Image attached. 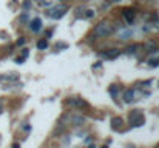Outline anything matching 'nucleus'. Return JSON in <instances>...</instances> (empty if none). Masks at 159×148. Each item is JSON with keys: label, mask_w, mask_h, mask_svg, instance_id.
<instances>
[{"label": "nucleus", "mask_w": 159, "mask_h": 148, "mask_svg": "<svg viewBox=\"0 0 159 148\" xmlns=\"http://www.w3.org/2000/svg\"><path fill=\"white\" fill-rule=\"evenodd\" d=\"M113 33H114V26L111 23H108V22H101L94 28V35L96 37H108Z\"/></svg>", "instance_id": "obj_1"}, {"label": "nucleus", "mask_w": 159, "mask_h": 148, "mask_svg": "<svg viewBox=\"0 0 159 148\" xmlns=\"http://www.w3.org/2000/svg\"><path fill=\"white\" fill-rule=\"evenodd\" d=\"M128 120H130V125H131V127H140V125H142V123L145 122L144 114L140 113L139 110L131 111V113H130V117H128Z\"/></svg>", "instance_id": "obj_2"}, {"label": "nucleus", "mask_w": 159, "mask_h": 148, "mask_svg": "<svg viewBox=\"0 0 159 148\" xmlns=\"http://www.w3.org/2000/svg\"><path fill=\"white\" fill-rule=\"evenodd\" d=\"M68 11V6L66 5H59L56 8H53L51 11H48V16L53 17V19H62L65 16V12Z\"/></svg>", "instance_id": "obj_3"}, {"label": "nucleus", "mask_w": 159, "mask_h": 148, "mask_svg": "<svg viewBox=\"0 0 159 148\" xmlns=\"http://www.w3.org/2000/svg\"><path fill=\"white\" fill-rule=\"evenodd\" d=\"M68 105H71V106H77V108H87V106H88L87 102L82 100V99H77V97L70 99V100H68Z\"/></svg>", "instance_id": "obj_4"}, {"label": "nucleus", "mask_w": 159, "mask_h": 148, "mask_svg": "<svg viewBox=\"0 0 159 148\" xmlns=\"http://www.w3.org/2000/svg\"><path fill=\"white\" fill-rule=\"evenodd\" d=\"M122 16L125 17V20L128 22V23H131V22L134 20V17H136V11L131 10V8H125V10L122 11Z\"/></svg>", "instance_id": "obj_5"}, {"label": "nucleus", "mask_w": 159, "mask_h": 148, "mask_svg": "<svg viewBox=\"0 0 159 148\" xmlns=\"http://www.w3.org/2000/svg\"><path fill=\"white\" fill-rule=\"evenodd\" d=\"M121 54V49H117V48H113V49H108V51L105 53V59H108V60H113V59H116L117 56Z\"/></svg>", "instance_id": "obj_6"}, {"label": "nucleus", "mask_w": 159, "mask_h": 148, "mask_svg": "<svg viewBox=\"0 0 159 148\" xmlns=\"http://www.w3.org/2000/svg\"><path fill=\"white\" fill-rule=\"evenodd\" d=\"M40 28H42V20H40L39 17H36V19L29 23V29L33 31V33H37Z\"/></svg>", "instance_id": "obj_7"}, {"label": "nucleus", "mask_w": 159, "mask_h": 148, "mask_svg": "<svg viewBox=\"0 0 159 148\" xmlns=\"http://www.w3.org/2000/svg\"><path fill=\"white\" fill-rule=\"evenodd\" d=\"M134 100V89H127V91L124 93V102L125 104H130V102Z\"/></svg>", "instance_id": "obj_8"}, {"label": "nucleus", "mask_w": 159, "mask_h": 148, "mask_svg": "<svg viewBox=\"0 0 159 148\" xmlns=\"http://www.w3.org/2000/svg\"><path fill=\"white\" fill-rule=\"evenodd\" d=\"M111 123H113L111 127H113V128L116 130L117 127H121V123H122V119H121V117H114V119L111 120Z\"/></svg>", "instance_id": "obj_9"}, {"label": "nucleus", "mask_w": 159, "mask_h": 148, "mask_svg": "<svg viewBox=\"0 0 159 148\" xmlns=\"http://www.w3.org/2000/svg\"><path fill=\"white\" fill-rule=\"evenodd\" d=\"M47 46H48V42H47V40H39V42H37V48H39V49H45Z\"/></svg>", "instance_id": "obj_10"}, {"label": "nucleus", "mask_w": 159, "mask_h": 148, "mask_svg": "<svg viewBox=\"0 0 159 148\" xmlns=\"http://www.w3.org/2000/svg\"><path fill=\"white\" fill-rule=\"evenodd\" d=\"M131 35V31H124V33L121 34V39H128Z\"/></svg>", "instance_id": "obj_11"}, {"label": "nucleus", "mask_w": 159, "mask_h": 148, "mask_svg": "<svg viewBox=\"0 0 159 148\" xmlns=\"http://www.w3.org/2000/svg\"><path fill=\"white\" fill-rule=\"evenodd\" d=\"M139 48V45H133V46L127 48V53H136V49Z\"/></svg>", "instance_id": "obj_12"}, {"label": "nucleus", "mask_w": 159, "mask_h": 148, "mask_svg": "<svg viewBox=\"0 0 159 148\" xmlns=\"http://www.w3.org/2000/svg\"><path fill=\"white\" fill-rule=\"evenodd\" d=\"M85 122V117H76L74 119V123L76 125H80V123H84Z\"/></svg>", "instance_id": "obj_13"}, {"label": "nucleus", "mask_w": 159, "mask_h": 148, "mask_svg": "<svg viewBox=\"0 0 159 148\" xmlns=\"http://www.w3.org/2000/svg\"><path fill=\"white\" fill-rule=\"evenodd\" d=\"M150 66H159V59H153V60H150Z\"/></svg>", "instance_id": "obj_14"}, {"label": "nucleus", "mask_w": 159, "mask_h": 148, "mask_svg": "<svg viewBox=\"0 0 159 148\" xmlns=\"http://www.w3.org/2000/svg\"><path fill=\"white\" fill-rule=\"evenodd\" d=\"M25 43V39H19V40H17V45H19V46H20V45H23Z\"/></svg>", "instance_id": "obj_15"}, {"label": "nucleus", "mask_w": 159, "mask_h": 148, "mask_svg": "<svg viewBox=\"0 0 159 148\" xmlns=\"http://www.w3.org/2000/svg\"><path fill=\"white\" fill-rule=\"evenodd\" d=\"M56 48H66V45L65 43H59V45H56Z\"/></svg>", "instance_id": "obj_16"}, {"label": "nucleus", "mask_w": 159, "mask_h": 148, "mask_svg": "<svg viewBox=\"0 0 159 148\" xmlns=\"http://www.w3.org/2000/svg\"><path fill=\"white\" fill-rule=\"evenodd\" d=\"M85 17H93V11H87V14H85Z\"/></svg>", "instance_id": "obj_17"}, {"label": "nucleus", "mask_w": 159, "mask_h": 148, "mask_svg": "<svg viewBox=\"0 0 159 148\" xmlns=\"http://www.w3.org/2000/svg\"><path fill=\"white\" fill-rule=\"evenodd\" d=\"M26 19H28V16H26V14H23V16H22V17H20V20H22V22H25Z\"/></svg>", "instance_id": "obj_18"}, {"label": "nucleus", "mask_w": 159, "mask_h": 148, "mask_svg": "<svg viewBox=\"0 0 159 148\" xmlns=\"http://www.w3.org/2000/svg\"><path fill=\"white\" fill-rule=\"evenodd\" d=\"M29 5H31L29 2H25V3H23V8H29Z\"/></svg>", "instance_id": "obj_19"}, {"label": "nucleus", "mask_w": 159, "mask_h": 148, "mask_svg": "<svg viewBox=\"0 0 159 148\" xmlns=\"http://www.w3.org/2000/svg\"><path fill=\"white\" fill-rule=\"evenodd\" d=\"M12 148H19V145H17V143H14V145H12Z\"/></svg>", "instance_id": "obj_20"}, {"label": "nucleus", "mask_w": 159, "mask_h": 148, "mask_svg": "<svg viewBox=\"0 0 159 148\" xmlns=\"http://www.w3.org/2000/svg\"><path fill=\"white\" fill-rule=\"evenodd\" d=\"M0 113H2V102H0Z\"/></svg>", "instance_id": "obj_21"}, {"label": "nucleus", "mask_w": 159, "mask_h": 148, "mask_svg": "<svg viewBox=\"0 0 159 148\" xmlns=\"http://www.w3.org/2000/svg\"><path fill=\"white\" fill-rule=\"evenodd\" d=\"M111 2H119V0H111Z\"/></svg>", "instance_id": "obj_22"}]
</instances>
